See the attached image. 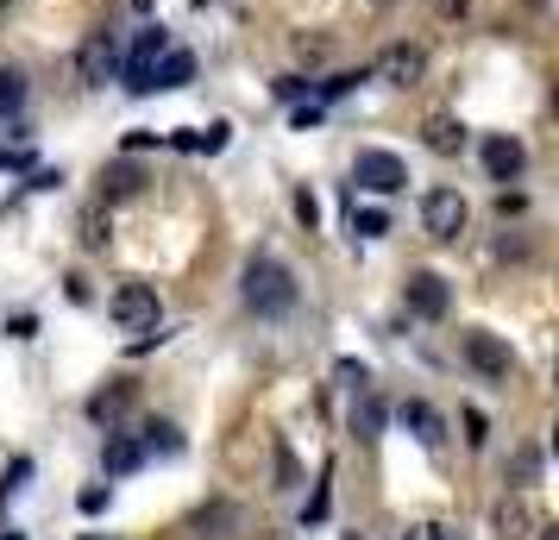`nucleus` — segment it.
Returning <instances> with one entry per match:
<instances>
[{
	"mask_svg": "<svg viewBox=\"0 0 559 540\" xmlns=\"http://www.w3.org/2000/svg\"><path fill=\"white\" fill-rule=\"evenodd\" d=\"M114 70H120V45H114V32H88L82 38V51H76V76L88 82V88H107L114 82Z\"/></svg>",
	"mask_w": 559,
	"mask_h": 540,
	"instance_id": "7ed1b4c3",
	"label": "nucleus"
},
{
	"mask_svg": "<svg viewBox=\"0 0 559 540\" xmlns=\"http://www.w3.org/2000/svg\"><path fill=\"white\" fill-rule=\"evenodd\" d=\"M195 7H207V0H195Z\"/></svg>",
	"mask_w": 559,
	"mask_h": 540,
	"instance_id": "4c0bfd02",
	"label": "nucleus"
},
{
	"mask_svg": "<svg viewBox=\"0 0 559 540\" xmlns=\"http://www.w3.org/2000/svg\"><path fill=\"white\" fill-rule=\"evenodd\" d=\"M421 227H428L433 239H459V232H465V195H459V189H428V195H421Z\"/></svg>",
	"mask_w": 559,
	"mask_h": 540,
	"instance_id": "423d86ee",
	"label": "nucleus"
},
{
	"mask_svg": "<svg viewBox=\"0 0 559 540\" xmlns=\"http://www.w3.org/2000/svg\"><path fill=\"white\" fill-rule=\"evenodd\" d=\"M127 403H132V384H114V389H102V396L88 403V415H95V421H114Z\"/></svg>",
	"mask_w": 559,
	"mask_h": 540,
	"instance_id": "aec40b11",
	"label": "nucleus"
},
{
	"mask_svg": "<svg viewBox=\"0 0 559 540\" xmlns=\"http://www.w3.org/2000/svg\"><path fill=\"white\" fill-rule=\"evenodd\" d=\"M246 309L264 314V321H283L296 309V277L283 271L277 257H252L246 264Z\"/></svg>",
	"mask_w": 559,
	"mask_h": 540,
	"instance_id": "f257e3e1",
	"label": "nucleus"
},
{
	"mask_svg": "<svg viewBox=\"0 0 559 540\" xmlns=\"http://www.w3.org/2000/svg\"><path fill=\"white\" fill-rule=\"evenodd\" d=\"M396 421H403V428H415V440H440V415L428 409V403H403V409H396Z\"/></svg>",
	"mask_w": 559,
	"mask_h": 540,
	"instance_id": "dca6fc26",
	"label": "nucleus"
},
{
	"mask_svg": "<svg viewBox=\"0 0 559 540\" xmlns=\"http://www.w3.org/2000/svg\"><path fill=\"white\" fill-rule=\"evenodd\" d=\"M139 446H145V453H182V440H177V428H139Z\"/></svg>",
	"mask_w": 559,
	"mask_h": 540,
	"instance_id": "412c9836",
	"label": "nucleus"
},
{
	"mask_svg": "<svg viewBox=\"0 0 559 540\" xmlns=\"http://www.w3.org/2000/svg\"><path fill=\"white\" fill-rule=\"evenodd\" d=\"M540 540H559V528H540Z\"/></svg>",
	"mask_w": 559,
	"mask_h": 540,
	"instance_id": "f704fd0d",
	"label": "nucleus"
},
{
	"mask_svg": "<svg viewBox=\"0 0 559 540\" xmlns=\"http://www.w3.org/2000/svg\"><path fill=\"white\" fill-rule=\"evenodd\" d=\"M308 127H321V101H314V95L296 101V132H308Z\"/></svg>",
	"mask_w": 559,
	"mask_h": 540,
	"instance_id": "c85d7f7f",
	"label": "nucleus"
},
{
	"mask_svg": "<svg viewBox=\"0 0 559 540\" xmlns=\"http://www.w3.org/2000/svg\"><path fill=\"white\" fill-rule=\"evenodd\" d=\"M82 540H114V535H82Z\"/></svg>",
	"mask_w": 559,
	"mask_h": 540,
	"instance_id": "e433bc0d",
	"label": "nucleus"
},
{
	"mask_svg": "<svg viewBox=\"0 0 559 540\" xmlns=\"http://www.w3.org/2000/svg\"><path fill=\"white\" fill-rule=\"evenodd\" d=\"M465 359H472V371H478V377H490V384H503L509 371H515V352H509L497 334H484V327H472V334H465Z\"/></svg>",
	"mask_w": 559,
	"mask_h": 540,
	"instance_id": "6e6552de",
	"label": "nucleus"
},
{
	"mask_svg": "<svg viewBox=\"0 0 559 540\" xmlns=\"http://www.w3.org/2000/svg\"><path fill=\"white\" fill-rule=\"evenodd\" d=\"M403 302H408V314L415 321H440V314L453 309V289H447V277L440 271H415L403 284Z\"/></svg>",
	"mask_w": 559,
	"mask_h": 540,
	"instance_id": "20e7f679",
	"label": "nucleus"
},
{
	"mask_svg": "<svg viewBox=\"0 0 559 540\" xmlns=\"http://www.w3.org/2000/svg\"><path fill=\"white\" fill-rule=\"evenodd\" d=\"M353 182L358 189H371V195H396V189L408 182V170H403V157L396 152H358Z\"/></svg>",
	"mask_w": 559,
	"mask_h": 540,
	"instance_id": "39448f33",
	"label": "nucleus"
},
{
	"mask_svg": "<svg viewBox=\"0 0 559 540\" xmlns=\"http://www.w3.org/2000/svg\"><path fill=\"white\" fill-rule=\"evenodd\" d=\"M271 95L296 107V101H308V82H302V76H277V82H271Z\"/></svg>",
	"mask_w": 559,
	"mask_h": 540,
	"instance_id": "a878e982",
	"label": "nucleus"
},
{
	"mask_svg": "<svg viewBox=\"0 0 559 540\" xmlns=\"http://www.w3.org/2000/svg\"><path fill=\"white\" fill-rule=\"evenodd\" d=\"M139 465H145L139 434H107V478H132Z\"/></svg>",
	"mask_w": 559,
	"mask_h": 540,
	"instance_id": "4468645a",
	"label": "nucleus"
},
{
	"mask_svg": "<svg viewBox=\"0 0 559 540\" xmlns=\"http://www.w3.org/2000/svg\"><path fill=\"white\" fill-rule=\"evenodd\" d=\"M164 145H177V152H207V157H214V152H227V127L214 120L207 132H170Z\"/></svg>",
	"mask_w": 559,
	"mask_h": 540,
	"instance_id": "2eb2a0df",
	"label": "nucleus"
},
{
	"mask_svg": "<svg viewBox=\"0 0 559 540\" xmlns=\"http://www.w3.org/2000/svg\"><path fill=\"white\" fill-rule=\"evenodd\" d=\"M465 7H472V0H433V13H440V20H465Z\"/></svg>",
	"mask_w": 559,
	"mask_h": 540,
	"instance_id": "72a5a7b5",
	"label": "nucleus"
},
{
	"mask_svg": "<svg viewBox=\"0 0 559 540\" xmlns=\"http://www.w3.org/2000/svg\"><path fill=\"white\" fill-rule=\"evenodd\" d=\"M378 76L396 82V88H408V82L428 76V51H421V45H390V51L378 57Z\"/></svg>",
	"mask_w": 559,
	"mask_h": 540,
	"instance_id": "9d476101",
	"label": "nucleus"
},
{
	"mask_svg": "<svg viewBox=\"0 0 559 540\" xmlns=\"http://www.w3.org/2000/svg\"><path fill=\"white\" fill-rule=\"evenodd\" d=\"M296 57H308V63H321V57H328V38H296Z\"/></svg>",
	"mask_w": 559,
	"mask_h": 540,
	"instance_id": "c756f323",
	"label": "nucleus"
},
{
	"mask_svg": "<svg viewBox=\"0 0 559 540\" xmlns=\"http://www.w3.org/2000/svg\"><path fill=\"white\" fill-rule=\"evenodd\" d=\"M102 509H107V490L88 484V490H82V515H102Z\"/></svg>",
	"mask_w": 559,
	"mask_h": 540,
	"instance_id": "7c9ffc66",
	"label": "nucleus"
},
{
	"mask_svg": "<svg viewBox=\"0 0 559 540\" xmlns=\"http://www.w3.org/2000/svg\"><path fill=\"white\" fill-rule=\"evenodd\" d=\"M20 107H26V76H20L13 63H0V120L20 113Z\"/></svg>",
	"mask_w": 559,
	"mask_h": 540,
	"instance_id": "6ab92c4d",
	"label": "nucleus"
},
{
	"mask_svg": "<svg viewBox=\"0 0 559 540\" xmlns=\"http://www.w3.org/2000/svg\"><path fill=\"white\" fill-rule=\"evenodd\" d=\"M484 170H490V182H515L522 170H528V145H522V139H509V132L484 139Z\"/></svg>",
	"mask_w": 559,
	"mask_h": 540,
	"instance_id": "1a4fd4ad",
	"label": "nucleus"
},
{
	"mask_svg": "<svg viewBox=\"0 0 559 540\" xmlns=\"http://www.w3.org/2000/svg\"><path fill=\"white\" fill-rule=\"evenodd\" d=\"M233 521H239V509H233V503H214V509L195 515V535H202V540H227Z\"/></svg>",
	"mask_w": 559,
	"mask_h": 540,
	"instance_id": "f3484780",
	"label": "nucleus"
},
{
	"mask_svg": "<svg viewBox=\"0 0 559 540\" xmlns=\"http://www.w3.org/2000/svg\"><path fill=\"white\" fill-rule=\"evenodd\" d=\"M132 7H139V13H152V0H132Z\"/></svg>",
	"mask_w": 559,
	"mask_h": 540,
	"instance_id": "c9c22d12",
	"label": "nucleus"
},
{
	"mask_svg": "<svg viewBox=\"0 0 559 540\" xmlns=\"http://www.w3.org/2000/svg\"><path fill=\"white\" fill-rule=\"evenodd\" d=\"M365 76H371V70H340V76H328V82H308V95H314V101H340V95H353Z\"/></svg>",
	"mask_w": 559,
	"mask_h": 540,
	"instance_id": "a211bd4d",
	"label": "nucleus"
},
{
	"mask_svg": "<svg viewBox=\"0 0 559 540\" xmlns=\"http://www.w3.org/2000/svg\"><path fill=\"white\" fill-rule=\"evenodd\" d=\"M164 45H170L164 26L139 32V45H132V57H127V95H152V70H157V57H164Z\"/></svg>",
	"mask_w": 559,
	"mask_h": 540,
	"instance_id": "0eeeda50",
	"label": "nucleus"
},
{
	"mask_svg": "<svg viewBox=\"0 0 559 540\" xmlns=\"http://www.w3.org/2000/svg\"><path fill=\"white\" fill-rule=\"evenodd\" d=\"M340 377H346L353 389H365V384H371V377H365V364H353V359H340Z\"/></svg>",
	"mask_w": 559,
	"mask_h": 540,
	"instance_id": "473e14b6",
	"label": "nucleus"
},
{
	"mask_svg": "<svg viewBox=\"0 0 559 540\" xmlns=\"http://www.w3.org/2000/svg\"><path fill=\"white\" fill-rule=\"evenodd\" d=\"M421 145H428L433 157H459L465 152V127H459L453 113H433L428 127H421Z\"/></svg>",
	"mask_w": 559,
	"mask_h": 540,
	"instance_id": "f8f14e48",
	"label": "nucleus"
},
{
	"mask_svg": "<svg viewBox=\"0 0 559 540\" xmlns=\"http://www.w3.org/2000/svg\"><path fill=\"white\" fill-rule=\"evenodd\" d=\"M509 471H515V484H534V478H540V453H534V446H522Z\"/></svg>",
	"mask_w": 559,
	"mask_h": 540,
	"instance_id": "b1692460",
	"label": "nucleus"
},
{
	"mask_svg": "<svg viewBox=\"0 0 559 540\" xmlns=\"http://www.w3.org/2000/svg\"><path fill=\"white\" fill-rule=\"evenodd\" d=\"M296 220H302L308 232L321 227V202H314V189H296Z\"/></svg>",
	"mask_w": 559,
	"mask_h": 540,
	"instance_id": "393cba45",
	"label": "nucleus"
},
{
	"mask_svg": "<svg viewBox=\"0 0 559 540\" xmlns=\"http://www.w3.org/2000/svg\"><path fill=\"white\" fill-rule=\"evenodd\" d=\"M107 314H114V327H127V334H145V327H157V289L152 284H120L114 289V302H107Z\"/></svg>",
	"mask_w": 559,
	"mask_h": 540,
	"instance_id": "f03ea898",
	"label": "nucleus"
},
{
	"mask_svg": "<svg viewBox=\"0 0 559 540\" xmlns=\"http://www.w3.org/2000/svg\"><path fill=\"white\" fill-rule=\"evenodd\" d=\"M189 82H195V51L164 45V57H157V70H152V88H189Z\"/></svg>",
	"mask_w": 559,
	"mask_h": 540,
	"instance_id": "9b49d317",
	"label": "nucleus"
},
{
	"mask_svg": "<svg viewBox=\"0 0 559 540\" xmlns=\"http://www.w3.org/2000/svg\"><path fill=\"white\" fill-rule=\"evenodd\" d=\"M152 145H164V132H127V152H152Z\"/></svg>",
	"mask_w": 559,
	"mask_h": 540,
	"instance_id": "2f4dec72",
	"label": "nucleus"
},
{
	"mask_svg": "<svg viewBox=\"0 0 559 540\" xmlns=\"http://www.w3.org/2000/svg\"><path fill=\"white\" fill-rule=\"evenodd\" d=\"M82 245H107V220L102 214H82Z\"/></svg>",
	"mask_w": 559,
	"mask_h": 540,
	"instance_id": "cd10ccee",
	"label": "nucleus"
},
{
	"mask_svg": "<svg viewBox=\"0 0 559 540\" xmlns=\"http://www.w3.org/2000/svg\"><path fill=\"white\" fill-rule=\"evenodd\" d=\"M139 182H145V177H139L132 164H114V170L102 177V189H107V195H139Z\"/></svg>",
	"mask_w": 559,
	"mask_h": 540,
	"instance_id": "4be33fe9",
	"label": "nucleus"
},
{
	"mask_svg": "<svg viewBox=\"0 0 559 540\" xmlns=\"http://www.w3.org/2000/svg\"><path fill=\"white\" fill-rule=\"evenodd\" d=\"M383 421H390V409L378 403V389L365 384V389L353 396V434H358V440H383Z\"/></svg>",
	"mask_w": 559,
	"mask_h": 540,
	"instance_id": "ddd939ff",
	"label": "nucleus"
},
{
	"mask_svg": "<svg viewBox=\"0 0 559 540\" xmlns=\"http://www.w3.org/2000/svg\"><path fill=\"white\" fill-rule=\"evenodd\" d=\"M0 7H7V0H0Z\"/></svg>",
	"mask_w": 559,
	"mask_h": 540,
	"instance_id": "ea45409f",
	"label": "nucleus"
},
{
	"mask_svg": "<svg viewBox=\"0 0 559 540\" xmlns=\"http://www.w3.org/2000/svg\"><path fill=\"white\" fill-rule=\"evenodd\" d=\"M346 540H358V535H346Z\"/></svg>",
	"mask_w": 559,
	"mask_h": 540,
	"instance_id": "58836bf2",
	"label": "nucleus"
},
{
	"mask_svg": "<svg viewBox=\"0 0 559 540\" xmlns=\"http://www.w3.org/2000/svg\"><path fill=\"white\" fill-rule=\"evenodd\" d=\"M353 232L358 239H383V232H390V214H383V207H365V214H358L353 207Z\"/></svg>",
	"mask_w": 559,
	"mask_h": 540,
	"instance_id": "5701e85b",
	"label": "nucleus"
},
{
	"mask_svg": "<svg viewBox=\"0 0 559 540\" xmlns=\"http://www.w3.org/2000/svg\"><path fill=\"white\" fill-rule=\"evenodd\" d=\"M497 521H503L509 540H522V528H528V509H522V503H503V515H497Z\"/></svg>",
	"mask_w": 559,
	"mask_h": 540,
	"instance_id": "bb28decb",
	"label": "nucleus"
}]
</instances>
